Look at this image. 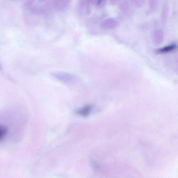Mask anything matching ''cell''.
<instances>
[{
    "instance_id": "1",
    "label": "cell",
    "mask_w": 178,
    "mask_h": 178,
    "mask_svg": "<svg viewBox=\"0 0 178 178\" xmlns=\"http://www.w3.org/2000/svg\"><path fill=\"white\" fill-rule=\"evenodd\" d=\"M177 48V46L176 44H171L158 49L156 51V53L159 54L168 53L174 51Z\"/></svg>"
},
{
    "instance_id": "2",
    "label": "cell",
    "mask_w": 178,
    "mask_h": 178,
    "mask_svg": "<svg viewBox=\"0 0 178 178\" xmlns=\"http://www.w3.org/2000/svg\"><path fill=\"white\" fill-rule=\"evenodd\" d=\"M164 36L162 31L160 30H155L153 36V39L155 44H159L163 42Z\"/></svg>"
},
{
    "instance_id": "3",
    "label": "cell",
    "mask_w": 178,
    "mask_h": 178,
    "mask_svg": "<svg viewBox=\"0 0 178 178\" xmlns=\"http://www.w3.org/2000/svg\"><path fill=\"white\" fill-rule=\"evenodd\" d=\"M168 11V5L167 3H165L163 5L162 12L161 13V20L164 24L166 23L167 20Z\"/></svg>"
},
{
    "instance_id": "4",
    "label": "cell",
    "mask_w": 178,
    "mask_h": 178,
    "mask_svg": "<svg viewBox=\"0 0 178 178\" xmlns=\"http://www.w3.org/2000/svg\"><path fill=\"white\" fill-rule=\"evenodd\" d=\"M91 110V107L90 106H87L78 110L77 113L83 116H86L90 113Z\"/></svg>"
},
{
    "instance_id": "5",
    "label": "cell",
    "mask_w": 178,
    "mask_h": 178,
    "mask_svg": "<svg viewBox=\"0 0 178 178\" xmlns=\"http://www.w3.org/2000/svg\"><path fill=\"white\" fill-rule=\"evenodd\" d=\"M159 0H149L150 8L152 11L156 10L158 5Z\"/></svg>"
},
{
    "instance_id": "6",
    "label": "cell",
    "mask_w": 178,
    "mask_h": 178,
    "mask_svg": "<svg viewBox=\"0 0 178 178\" xmlns=\"http://www.w3.org/2000/svg\"><path fill=\"white\" fill-rule=\"evenodd\" d=\"M7 129L4 126H1L0 128V140L3 139L6 135Z\"/></svg>"
}]
</instances>
